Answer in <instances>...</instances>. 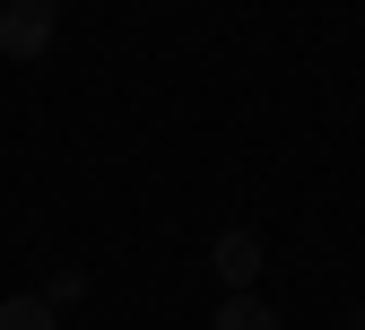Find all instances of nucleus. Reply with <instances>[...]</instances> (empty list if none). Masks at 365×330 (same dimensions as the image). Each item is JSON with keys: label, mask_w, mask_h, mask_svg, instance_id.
I'll list each match as a JSON object with an SVG mask.
<instances>
[{"label": "nucleus", "mask_w": 365, "mask_h": 330, "mask_svg": "<svg viewBox=\"0 0 365 330\" xmlns=\"http://www.w3.org/2000/svg\"><path fill=\"white\" fill-rule=\"evenodd\" d=\"M53 26H61V0H9L0 9V53L9 61H43L53 53Z\"/></svg>", "instance_id": "f257e3e1"}, {"label": "nucleus", "mask_w": 365, "mask_h": 330, "mask_svg": "<svg viewBox=\"0 0 365 330\" xmlns=\"http://www.w3.org/2000/svg\"><path fill=\"white\" fill-rule=\"evenodd\" d=\"M209 269L226 278V296H252V278H261V234H252V226H226L217 252H209Z\"/></svg>", "instance_id": "f03ea898"}, {"label": "nucleus", "mask_w": 365, "mask_h": 330, "mask_svg": "<svg viewBox=\"0 0 365 330\" xmlns=\"http://www.w3.org/2000/svg\"><path fill=\"white\" fill-rule=\"evenodd\" d=\"M209 330H279V313H269V304H261V296H226V304H217V321H209Z\"/></svg>", "instance_id": "7ed1b4c3"}, {"label": "nucleus", "mask_w": 365, "mask_h": 330, "mask_svg": "<svg viewBox=\"0 0 365 330\" xmlns=\"http://www.w3.org/2000/svg\"><path fill=\"white\" fill-rule=\"evenodd\" d=\"M0 330H53V296H9L0 304Z\"/></svg>", "instance_id": "20e7f679"}]
</instances>
